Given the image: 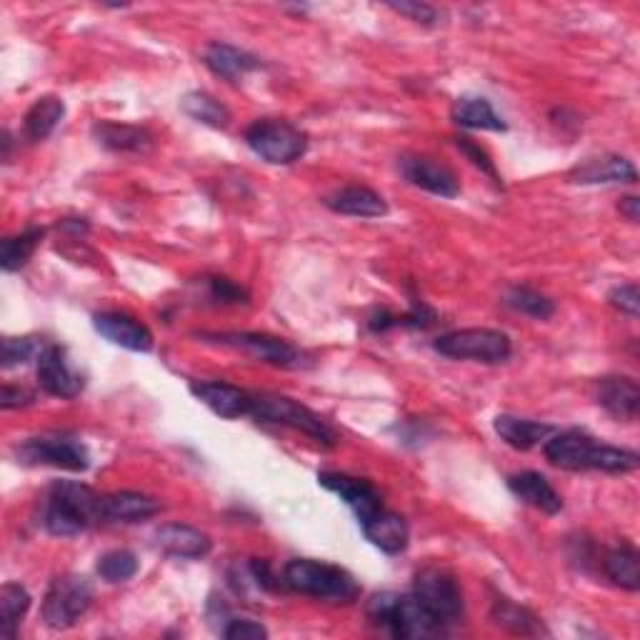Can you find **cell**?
I'll list each match as a JSON object with an SVG mask.
<instances>
[{"instance_id": "1", "label": "cell", "mask_w": 640, "mask_h": 640, "mask_svg": "<svg viewBox=\"0 0 640 640\" xmlns=\"http://www.w3.org/2000/svg\"><path fill=\"white\" fill-rule=\"evenodd\" d=\"M545 459L555 469L563 471H603V473H633L640 459L636 451L616 449V445L598 443L583 431H563L553 433L543 443Z\"/></svg>"}, {"instance_id": "2", "label": "cell", "mask_w": 640, "mask_h": 640, "mask_svg": "<svg viewBox=\"0 0 640 640\" xmlns=\"http://www.w3.org/2000/svg\"><path fill=\"white\" fill-rule=\"evenodd\" d=\"M100 503H104V495H98L86 483L58 481L48 488L40 501V525L56 538L78 535L90 525L104 523Z\"/></svg>"}, {"instance_id": "3", "label": "cell", "mask_w": 640, "mask_h": 640, "mask_svg": "<svg viewBox=\"0 0 640 640\" xmlns=\"http://www.w3.org/2000/svg\"><path fill=\"white\" fill-rule=\"evenodd\" d=\"M365 613H368V621L375 628H381L383 633L393 638L423 640L449 633L439 618L413 593H375L365 605Z\"/></svg>"}, {"instance_id": "4", "label": "cell", "mask_w": 640, "mask_h": 640, "mask_svg": "<svg viewBox=\"0 0 640 640\" xmlns=\"http://www.w3.org/2000/svg\"><path fill=\"white\" fill-rule=\"evenodd\" d=\"M283 585L293 593L318 598L328 603H353L361 598V583L341 565L298 558L283 568Z\"/></svg>"}, {"instance_id": "5", "label": "cell", "mask_w": 640, "mask_h": 640, "mask_svg": "<svg viewBox=\"0 0 640 640\" xmlns=\"http://www.w3.org/2000/svg\"><path fill=\"white\" fill-rule=\"evenodd\" d=\"M250 419H256L258 423L283 425V429L301 431L303 435H308V439L325 445V449H333L335 445V433L331 425L325 423L316 411H311L308 405L293 401L288 395L253 393Z\"/></svg>"}, {"instance_id": "6", "label": "cell", "mask_w": 640, "mask_h": 640, "mask_svg": "<svg viewBox=\"0 0 640 640\" xmlns=\"http://www.w3.org/2000/svg\"><path fill=\"white\" fill-rule=\"evenodd\" d=\"M90 603H93V583L86 575L66 573L50 581L40 616L50 631H68L88 613Z\"/></svg>"}, {"instance_id": "7", "label": "cell", "mask_w": 640, "mask_h": 640, "mask_svg": "<svg viewBox=\"0 0 640 640\" xmlns=\"http://www.w3.org/2000/svg\"><path fill=\"white\" fill-rule=\"evenodd\" d=\"M246 146L270 166H291L308 150V136L288 120L263 118L246 130Z\"/></svg>"}, {"instance_id": "8", "label": "cell", "mask_w": 640, "mask_h": 640, "mask_svg": "<svg viewBox=\"0 0 640 640\" xmlns=\"http://www.w3.org/2000/svg\"><path fill=\"white\" fill-rule=\"evenodd\" d=\"M435 353L453 361H475L485 365H501L513 353V343L503 331L495 328H463L445 333L433 341Z\"/></svg>"}, {"instance_id": "9", "label": "cell", "mask_w": 640, "mask_h": 640, "mask_svg": "<svg viewBox=\"0 0 640 640\" xmlns=\"http://www.w3.org/2000/svg\"><path fill=\"white\" fill-rule=\"evenodd\" d=\"M18 463L30 465H50V469L70 471V473H86L90 469V453L86 443H80L73 435H33L23 443L16 445Z\"/></svg>"}, {"instance_id": "10", "label": "cell", "mask_w": 640, "mask_h": 640, "mask_svg": "<svg viewBox=\"0 0 640 640\" xmlns=\"http://www.w3.org/2000/svg\"><path fill=\"white\" fill-rule=\"evenodd\" d=\"M413 595L421 598L423 605L445 626V631H451V628L463 621V591L459 581H455V575L443 571V568L431 565L423 568L421 573H415Z\"/></svg>"}, {"instance_id": "11", "label": "cell", "mask_w": 640, "mask_h": 640, "mask_svg": "<svg viewBox=\"0 0 640 640\" xmlns=\"http://www.w3.org/2000/svg\"><path fill=\"white\" fill-rule=\"evenodd\" d=\"M200 338L238 351L253 361L278 365V368H301L303 365V351L268 333H200Z\"/></svg>"}, {"instance_id": "12", "label": "cell", "mask_w": 640, "mask_h": 640, "mask_svg": "<svg viewBox=\"0 0 640 640\" xmlns=\"http://www.w3.org/2000/svg\"><path fill=\"white\" fill-rule=\"evenodd\" d=\"M38 385L53 398L70 401L83 393L86 378L73 371L63 345H48L38 358Z\"/></svg>"}, {"instance_id": "13", "label": "cell", "mask_w": 640, "mask_h": 640, "mask_svg": "<svg viewBox=\"0 0 640 640\" xmlns=\"http://www.w3.org/2000/svg\"><path fill=\"white\" fill-rule=\"evenodd\" d=\"M318 483L341 498V501L351 508L358 518V523H365L368 518H373L378 511H383V498L371 481L365 479H355V475L348 473H338V471H323L318 473Z\"/></svg>"}, {"instance_id": "14", "label": "cell", "mask_w": 640, "mask_h": 640, "mask_svg": "<svg viewBox=\"0 0 640 640\" xmlns=\"http://www.w3.org/2000/svg\"><path fill=\"white\" fill-rule=\"evenodd\" d=\"M401 176L411 183V186L421 188L425 193L441 198H459L461 196V180L455 176L453 168L445 163L425 156H403L398 160Z\"/></svg>"}, {"instance_id": "15", "label": "cell", "mask_w": 640, "mask_h": 640, "mask_svg": "<svg viewBox=\"0 0 640 640\" xmlns=\"http://www.w3.org/2000/svg\"><path fill=\"white\" fill-rule=\"evenodd\" d=\"M190 393L196 398L210 408L216 415L226 421L243 419V415H250L253 408V393L243 391L238 385L223 383V381H200L190 383Z\"/></svg>"}, {"instance_id": "16", "label": "cell", "mask_w": 640, "mask_h": 640, "mask_svg": "<svg viewBox=\"0 0 640 640\" xmlns=\"http://www.w3.org/2000/svg\"><path fill=\"white\" fill-rule=\"evenodd\" d=\"M593 398L603 411L611 413L616 421L633 423L638 419L640 388L628 375H605V378L595 381Z\"/></svg>"}, {"instance_id": "17", "label": "cell", "mask_w": 640, "mask_h": 640, "mask_svg": "<svg viewBox=\"0 0 640 640\" xmlns=\"http://www.w3.org/2000/svg\"><path fill=\"white\" fill-rule=\"evenodd\" d=\"M154 543L163 555L178 558V561H200L213 548L206 533L186 523L160 525L154 535Z\"/></svg>"}, {"instance_id": "18", "label": "cell", "mask_w": 640, "mask_h": 640, "mask_svg": "<svg viewBox=\"0 0 640 640\" xmlns=\"http://www.w3.org/2000/svg\"><path fill=\"white\" fill-rule=\"evenodd\" d=\"M93 328L104 335L106 341L134 353L154 351V333L144 323L126 316V313H98L93 316Z\"/></svg>"}, {"instance_id": "19", "label": "cell", "mask_w": 640, "mask_h": 640, "mask_svg": "<svg viewBox=\"0 0 640 640\" xmlns=\"http://www.w3.org/2000/svg\"><path fill=\"white\" fill-rule=\"evenodd\" d=\"M508 488H511V493L518 498V501H523L525 505H531L535 508V511H541L545 515H555L563 511L561 493H558L553 483L541 473H535V471L515 473L508 479Z\"/></svg>"}, {"instance_id": "20", "label": "cell", "mask_w": 640, "mask_h": 640, "mask_svg": "<svg viewBox=\"0 0 640 640\" xmlns=\"http://www.w3.org/2000/svg\"><path fill=\"white\" fill-rule=\"evenodd\" d=\"M160 501L150 498L146 493L136 491H120L104 495V503H100V515H104V523H140L148 521L160 513Z\"/></svg>"}, {"instance_id": "21", "label": "cell", "mask_w": 640, "mask_h": 640, "mask_svg": "<svg viewBox=\"0 0 640 640\" xmlns=\"http://www.w3.org/2000/svg\"><path fill=\"white\" fill-rule=\"evenodd\" d=\"M571 180L578 186H611V183H636L638 170L628 158L601 156L585 160L571 173Z\"/></svg>"}, {"instance_id": "22", "label": "cell", "mask_w": 640, "mask_h": 640, "mask_svg": "<svg viewBox=\"0 0 640 640\" xmlns=\"http://www.w3.org/2000/svg\"><path fill=\"white\" fill-rule=\"evenodd\" d=\"M363 533L368 541L381 548L385 555H398L408 548V538H411V528L405 523V518L391 511H378L368 521L361 523Z\"/></svg>"}, {"instance_id": "23", "label": "cell", "mask_w": 640, "mask_h": 640, "mask_svg": "<svg viewBox=\"0 0 640 640\" xmlns=\"http://www.w3.org/2000/svg\"><path fill=\"white\" fill-rule=\"evenodd\" d=\"M325 206L333 213H341V216L351 218H383L388 216V203L381 196L365 186H348L341 188L338 193L325 198Z\"/></svg>"}, {"instance_id": "24", "label": "cell", "mask_w": 640, "mask_h": 640, "mask_svg": "<svg viewBox=\"0 0 640 640\" xmlns=\"http://www.w3.org/2000/svg\"><path fill=\"white\" fill-rule=\"evenodd\" d=\"M495 433L501 435V441L505 445H511L513 451H533L535 445L545 443L555 433L553 425L541 423V421H528L518 419V415H498L493 421Z\"/></svg>"}, {"instance_id": "25", "label": "cell", "mask_w": 640, "mask_h": 640, "mask_svg": "<svg viewBox=\"0 0 640 640\" xmlns=\"http://www.w3.org/2000/svg\"><path fill=\"white\" fill-rule=\"evenodd\" d=\"M203 63L208 66L213 76L223 80H236L260 68V60L256 56L230 43H210L203 53Z\"/></svg>"}, {"instance_id": "26", "label": "cell", "mask_w": 640, "mask_h": 640, "mask_svg": "<svg viewBox=\"0 0 640 640\" xmlns=\"http://www.w3.org/2000/svg\"><path fill=\"white\" fill-rule=\"evenodd\" d=\"M93 138L114 154H146L154 146V136L146 128L114 124V120H100L93 126Z\"/></svg>"}, {"instance_id": "27", "label": "cell", "mask_w": 640, "mask_h": 640, "mask_svg": "<svg viewBox=\"0 0 640 640\" xmlns=\"http://www.w3.org/2000/svg\"><path fill=\"white\" fill-rule=\"evenodd\" d=\"M451 118L461 128H469V130H495V134H503V130H508L505 120L495 114L491 100L481 98V96H463L455 100Z\"/></svg>"}, {"instance_id": "28", "label": "cell", "mask_w": 640, "mask_h": 640, "mask_svg": "<svg viewBox=\"0 0 640 640\" xmlns=\"http://www.w3.org/2000/svg\"><path fill=\"white\" fill-rule=\"evenodd\" d=\"M66 116V104L58 96H43L38 98L23 118V136L30 144H40L60 126Z\"/></svg>"}, {"instance_id": "29", "label": "cell", "mask_w": 640, "mask_h": 640, "mask_svg": "<svg viewBox=\"0 0 640 640\" xmlns=\"http://www.w3.org/2000/svg\"><path fill=\"white\" fill-rule=\"evenodd\" d=\"M603 571L618 588H623V591L628 593L640 591V561L638 551L631 543H621L618 548H613V551H608Z\"/></svg>"}, {"instance_id": "30", "label": "cell", "mask_w": 640, "mask_h": 640, "mask_svg": "<svg viewBox=\"0 0 640 640\" xmlns=\"http://www.w3.org/2000/svg\"><path fill=\"white\" fill-rule=\"evenodd\" d=\"M491 618H493L495 626L505 628V631L513 633V636H541V633H545L541 618L528 611V608L508 601V598H495Z\"/></svg>"}, {"instance_id": "31", "label": "cell", "mask_w": 640, "mask_h": 640, "mask_svg": "<svg viewBox=\"0 0 640 640\" xmlns=\"http://www.w3.org/2000/svg\"><path fill=\"white\" fill-rule=\"evenodd\" d=\"M30 601L33 598L20 583L10 581L0 588V636L6 640H13L18 636V628L30 611Z\"/></svg>"}, {"instance_id": "32", "label": "cell", "mask_w": 640, "mask_h": 640, "mask_svg": "<svg viewBox=\"0 0 640 640\" xmlns=\"http://www.w3.org/2000/svg\"><path fill=\"white\" fill-rule=\"evenodd\" d=\"M183 114L190 116L196 124H203L208 128H228L230 126V110L220 104L218 98H213L210 93H203V90H193V93L183 96L180 100Z\"/></svg>"}, {"instance_id": "33", "label": "cell", "mask_w": 640, "mask_h": 640, "mask_svg": "<svg viewBox=\"0 0 640 640\" xmlns=\"http://www.w3.org/2000/svg\"><path fill=\"white\" fill-rule=\"evenodd\" d=\"M43 236H46L43 228H28L23 233H18V236L6 238L3 246H0V266H3V270L16 273L23 268L26 263L33 258V253L40 246Z\"/></svg>"}, {"instance_id": "34", "label": "cell", "mask_w": 640, "mask_h": 640, "mask_svg": "<svg viewBox=\"0 0 640 640\" xmlns=\"http://www.w3.org/2000/svg\"><path fill=\"white\" fill-rule=\"evenodd\" d=\"M505 303L518 313H525V316L538 318V321H548L555 313V303L528 286H513L505 293Z\"/></svg>"}, {"instance_id": "35", "label": "cell", "mask_w": 640, "mask_h": 640, "mask_svg": "<svg viewBox=\"0 0 640 640\" xmlns=\"http://www.w3.org/2000/svg\"><path fill=\"white\" fill-rule=\"evenodd\" d=\"M46 348L48 343H43L38 335H23V338H10L8 335L0 343V361H3V368H13V365L38 361Z\"/></svg>"}, {"instance_id": "36", "label": "cell", "mask_w": 640, "mask_h": 640, "mask_svg": "<svg viewBox=\"0 0 640 640\" xmlns=\"http://www.w3.org/2000/svg\"><path fill=\"white\" fill-rule=\"evenodd\" d=\"M138 573V558L130 551H110L100 555L98 575L106 583H126Z\"/></svg>"}, {"instance_id": "37", "label": "cell", "mask_w": 640, "mask_h": 640, "mask_svg": "<svg viewBox=\"0 0 640 640\" xmlns=\"http://www.w3.org/2000/svg\"><path fill=\"white\" fill-rule=\"evenodd\" d=\"M208 296L210 301L220 303V306H238V303H248V293L243 291L238 283L228 278H208Z\"/></svg>"}, {"instance_id": "38", "label": "cell", "mask_w": 640, "mask_h": 640, "mask_svg": "<svg viewBox=\"0 0 640 640\" xmlns=\"http://www.w3.org/2000/svg\"><path fill=\"white\" fill-rule=\"evenodd\" d=\"M391 10L395 13H401L405 18L415 20V23H423V26H439L443 13L439 8H433L429 3H419V0H405V3H388Z\"/></svg>"}, {"instance_id": "39", "label": "cell", "mask_w": 640, "mask_h": 640, "mask_svg": "<svg viewBox=\"0 0 640 640\" xmlns=\"http://www.w3.org/2000/svg\"><path fill=\"white\" fill-rule=\"evenodd\" d=\"M220 636L228 640H258L268 638V628L258 621H248V618H228V623L220 628Z\"/></svg>"}, {"instance_id": "40", "label": "cell", "mask_w": 640, "mask_h": 640, "mask_svg": "<svg viewBox=\"0 0 640 640\" xmlns=\"http://www.w3.org/2000/svg\"><path fill=\"white\" fill-rule=\"evenodd\" d=\"M608 301H611L613 308L626 313V316H631V318L640 316L638 283H623V286H616L611 293H608Z\"/></svg>"}, {"instance_id": "41", "label": "cell", "mask_w": 640, "mask_h": 640, "mask_svg": "<svg viewBox=\"0 0 640 640\" xmlns=\"http://www.w3.org/2000/svg\"><path fill=\"white\" fill-rule=\"evenodd\" d=\"M453 140H455V146H459L461 154H463L465 158H469L475 168H481V170L488 173V176H491L495 183H501V180H498L495 163H493L491 156H488L485 148H481L479 144H473V140L465 138V136H459V138H453Z\"/></svg>"}, {"instance_id": "42", "label": "cell", "mask_w": 640, "mask_h": 640, "mask_svg": "<svg viewBox=\"0 0 640 640\" xmlns=\"http://www.w3.org/2000/svg\"><path fill=\"white\" fill-rule=\"evenodd\" d=\"M435 321H439V313L425 306V303L415 301L405 316H395V328H398V325H403V328H431Z\"/></svg>"}, {"instance_id": "43", "label": "cell", "mask_w": 640, "mask_h": 640, "mask_svg": "<svg viewBox=\"0 0 640 640\" xmlns=\"http://www.w3.org/2000/svg\"><path fill=\"white\" fill-rule=\"evenodd\" d=\"M36 403V393L28 388H20V385H3V395H0V405L3 411H13V408H26V405Z\"/></svg>"}, {"instance_id": "44", "label": "cell", "mask_w": 640, "mask_h": 640, "mask_svg": "<svg viewBox=\"0 0 640 640\" xmlns=\"http://www.w3.org/2000/svg\"><path fill=\"white\" fill-rule=\"evenodd\" d=\"M621 213L623 216L631 220V223H638V218H640V198H636V196H626L623 200H621Z\"/></svg>"}]
</instances>
